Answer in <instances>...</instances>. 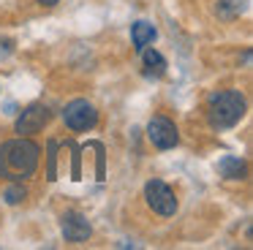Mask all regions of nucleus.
<instances>
[{"label":"nucleus","instance_id":"nucleus-1","mask_svg":"<svg viewBox=\"0 0 253 250\" xmlns=\"http://www.w3.org/2000/svg\"><path fill=\"white\" fill-rule=\"evenodd\" d=\"M39 144L30 139H11L0 144V177L11 179V182H22V179L33 177L36 166H39Z\"/></svg>","mask_w":253,"mask_h":250},{"label":"nucleus","instance_id":"nucleus-2","mask_svg":"<svg viewBox=\"0 0 253 250\" xmlns=\"http://www.w3.org/2000/svg\"><path fill=\"white\" fill-rule=\"evenodd\" d=\"M245 114V95L240 90H220L212 92L207 101V117L212 128H231Z\"/></svg>","mask_w":253,"mask_h":250},{"label":"nucleus","instance_id":"nucleus-3","mask_svg":"<svg viewBox=\"0 0 253 250\" xmlns=\"http://www.w3.org/2000/svg\"><path fill=\"white\" fill-rule=\"evenodd\" d=\"M63 123H66L71 130L82 133V130L95 128V123H98V112H95V106L90 101L77 98V101H71L66 109H63Z\"/></svg>","mask_w":253,"mask_h":250},{"label":"nucleus","instance_id":"nucleus-4","mask_svg":"<svg viewBox=\"0 0 253 250\" xmlns=\"http://www.w3.org/2000/svg\"><path fill=\"white\" fill-rule=\"evenodd\" d=\"M144 199H147L150 209L158 212V215H164V217H171L177 212L174 190H171L166 182H161V179H150V182L144 185Z\"/></svg>","mask_w":253,"mask_h":250},{"label":"nucleus","instance_id":"nucleus-5","mask_svg":"<svg viewBox=\"0 0 253 250\" xmlns=\"http://www.w3.org/2000/svg\"><path fill=\"white\" fill-rule=\"evenodd\" d=\"M147 139L153 141L158 150H171V147H177V141H180V133H177L174 123L166 117H153L147 123Z\"/></svg>","mask_w":253,"mask_h":250},{"label":"nucleus","instance_id":"nucleus-6","mask_svg":"<svg viewBox=\"0 0 253 250\" xmlns=\"http://www.w3.org/2000/svg\"><path fill=\"white\" fill-rule=\"evenodd\" d=\"M49 117H52V114H49V109H46L44 103H33V106H28L17 117V133H22V136L39 133V130L49 123Z\"/></svg>","mask_w":253,"mask_h":250},{"label":"nucleus","instance_id":"nucleus-7","mask_svg":"<svg viewBox=\"0 0 253 250\" xmlns=\"http://www.w3.org/2000/svg\"><path fill=\"white\" fill-rule=\"evenodd\" d=\"M60 228H63V237H66V242H77V245L84 242V239L93 234V228H90L87 217L79 215V212H66V215H63Z\"/></svg>","mask_w":253,"mask_h":250},{"label":"nucleus","instance_id":"nucleus-8","mask_svg":"<svg viewBox=\"0 0 253 250\" xmlns=\"http://www.w3.org/2000/svg\"><path fill=\"white\" fill-rule=\"evenodd\" d=\"M155 27L150 25V22H136V25L131 27V38H133V46H136V52H142L144 46H150V43L155 41Z\"/></svg>","mask_w":253,"mask_h":250},{"label":"nucleus","instance_id":"nucleus-9","mask_svg":"<svg viewBox=\"0 0 253 250\" xmlns=\"http://www.w3.org/2000/svg\"><path fill=\"white\" fill-rule=\"evenodd\" d=\"M218 171L223 174L226 179H242L245 177V161H242V158H234V155H226V158H220Z\"/></svg>","mask_w":253,"mask_h":250},{"label":"nucleus","instance_id":"nucleus-10","mask_svg":"<svg viewBox=\"0 0 253 250\" xmlns=\"http://www.w3.org/2000/svg\"><path fill=\"white\" fill-rule=\"evenodd\" d=\"M142 60H144V74L147 76H164L166 74V60L161 57L155 49H142Z\"/></svg>","mask_w":253,"mask_h":250},{"label":"nucleus","instance_id":"nucleus-11","mask_svg":"<svg viewBox=\"0 0 253 250\" xmlns=\"http://www.w3.org/2000/svg\"><path fill=\"white\" fill-rule=\"evenodd\" d=\"M248 0H220L218 3V14L223 16V19H234V16H240L242 11H245Z\"/></svg>","mask_w":253,"mask_h":250},{"label":"nucleus","instance_id":"nucleus-12","mask_svg":"<svg viewBox=\"0 0 253 250\" xmlns=\"http://www.w3.org/2000/svg\"><path fill=\"white\" fill-rule=\"evenodd\" d=\"M25 196H28V190H25L22 185H8L3 199H6L8 204H19V201H25Z\"/></svg>","mask_w":253,"mask_h":250},{"label":"nucleus","instance_id":"nucleus-13","mask_svg":"<svg viewBox=\"0 0 253 250\" xmlns=\"http://www.w3.org/2000/svg\"><path fill=\"white\" fill-rule=\"evenodd\" d=\"M11 52H14V43L3 38V41H0V60H6V57H8V54H11Z\"/></svg>","mask_w":253,"mask_h":250},{"label":"nucleus","instance_id":"nucleus-14","mask_svg":"<svg viewBox=\"0 0 253 250\" xmlns=\"http://www.w3.org/2000/svg\"><path fill=\"white\" fill-rule=\"evenodd\" d=\"M41 5H55V3H60V0H39Z\"/></svg>","mask_w":253,"mask_h":250}]
</instances>
